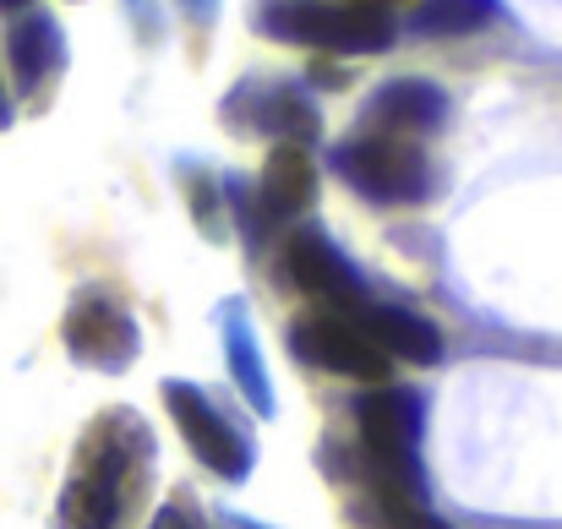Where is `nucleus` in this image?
I'll return each instance as SVG.
<instances>
[{
  "instance_id": "nucleus-1",
  "label": "nucleus",
  "mask_w": 562,
  "mask_h": 529,
  "mask_svg": "<svg viewBox=\"0 0 562 529\" xmlns=\"http://www.w3.org/2000/svg\"><path fill=\"white\" fill-rule=\"evenodd\" d=\"M154 475V431L137 409H104L60 492V529H126Z\"/></svg>"
},
{
  "instance_id": "nucleus-2",
  "label": "nucleus",
  "mask_w": 562,
  "mask_h": 529,
  "mask_svg": "<svg viewBox=\"0 0 562 529\" xmlns=\"http://www.w3.org/2000/svg\"><path fill=\"white\" fill-rule=\"evenodd\" d=\"M372 503H420V398L404 387H372L356 398Z\"/></svg>"
},
{
  "instance_id": "nucleus-3",
  "label": "nucleus",
  "mask_w": 562,
  "mask_h": 529,
  "mask_svg": "<svg viewBox=\"0 0 562 529\" xmlns=\"http://www.w3.org/2000/svg\"><path fill=\"white\" fill-rule=\"evenodd\" d=\"M257 27L279 44H306L328 55H382L398 33L393 11L345 0H268L257 11Z\"/></svg>"
},
{
  "instance_id": "nucleus-4",
  "label": "nucleus",
  "mask_w": 562,
  "mask_h": 529,
  "mask_svg": "<svg viewBox=\"0 0 562 529\" xmlns=\"http://www.w3.org/2000/svg\"><path fill=\"white\" fill-rule=\"evenodd\" d=\"M334 176L382 207H409L431 191L426 154L404 137H376V132H361V137L334 148Z\"/></svg>"
},
{
  "instance_id": "nucleus-5",
  "label": "nucleus",
  "mask_w": 562,
  "mask_h": 529,
  "mask_svg": "<svg viewBox=\"0 0 562 529\" xmlns=\"http://www.w3.org/2000/svg\"><path fill=\"white\" fill-rule=\"evenodd\" d=\"M165 404L187 437V448L218 475V481H246L251 475V437L191 382H165Z\"/></svg>"
},
{
  "instance_id": "nucleus-6",
  "label": "nucleus",
  "mask_w": 562,
  "mask_h": 529,
  "mask_svg": "<svg viewBox=\"0 0 562 529\" xmlns=\"http://www.w3.org/2000/svg\"><path fill=\"white\" fill-rule=\"evenodd\" d=\"M284 279H290L301 295L323 301V312L356 317V312L372 301L367 284H361V273L350 268V257H345L328 235H317V229H295V235L284 240Z\"/></svg>"
},
{
  "instance_id": "nucleus-7",
  "label": "nucleus",
  "mask_w": 562,
  "mask_h": 529,
  "mask_svg": "<svg viewBox=\"0 0 562 529\" xmlns=\"http://www.w3.org/2000/svg\"><path fill=\"white\" fill-rule=\"evenodd\" d=\"M66 350H71V360H82L93 371H126L143 350V339H137L132 312L115 295L82 290L66 312Z\"/></svg>"
},
{
  "instance_id": "nucleus-8",
  "label": "nucleus",
  "mask_w": 562,
  "mask_h": 529,
  "mask_svg": "<svg viewBox=\"0 0 562 529\" xmlns=\"http://www.w3.org/2000/svg\"><path fill=\"white\" fill-rule=\"evenodd\" d=\"M290 345L301 360L323 365V371H339V376H356V382H382L387 376V354L367 339V328L345 312H312L290 328Z\"/></svg>"
},
{
  "instance_id": "nucleus-9",
  "label": "nucleus",
  "mask_w": 562,
  "mask_h": 529,
  "mask_svg": "<svg viewBox=\"0 0 562 529\" xmlns=\"http://www.w3.org/2000/svg\"><path fill=\"white\" fill-rule=\"evenodd\" d=\"M224 121L235 132H268L279 143H312L323 132V115L317 104L306 99V88L295 82H240L224 104Z\"/></svg>"
},
{
  "instance_id": "nucleus-10",
  "label": "nucleus",
  "mask_w": 562,
  "mask_h": 529,
  "mask_svg": "<svg viewBox=\"0 0 562 529\" xmlns=\"http://www.w3.org/2000/svg\"><path fill=\"white\" fill-rule=\"evenodd\" d=\"M361 126L376 137H404V143L431 137L448 126V93L437 82H420V77H393L367 99Z\"/></svg>"
},
{
  "instance_id": "nucleus-11",
  "label": "nucleus",
  "mask_w": 562,
  "mask_h": 529,
  "mask_svg": "<svg viewBox=\"0 0 562 529\" xmlns=\"http://www.w3.org/2000/svg\"><path fill=\"white\" fill-rule=\"evenodd\" d=\"M312 202H317V165H312V154L301 143H279L268 154V165H262V180H257V202H251L257 224L262 229L268 224H290Z\"/></svg>"
},
{
  "instance_id": "nucleus-12",
  "label": "nucleus",
  "mask_w": 562,
  "mask_h": 529,
  "mask_svg": "<svg viewBox=\"0 0 562 529\" xmlns=\"http://www.w3.org/2000/svg\"><path fill=\"white\" fill-rule=\"evenodd\" d=\"M356 323L367 328V339H372L387 360H415V365H437V360H442V334H437L426 317H415V312L367 301V306L356 312Z\"/></svg>"
},
{
  "instance_id": "nucleus-13",
  "label": "nucleus",
  "mask_w": 562,
  "mask_h": 529,
  "mask_svg": "<svg viewBox=\"0 0 562 529\" xmlns=\"http://www.w3.org/2000/svg\"><path fill=\"white\" fill-rule=\"evenodd\" d=\"M66 66V38H60V22L49 11H27L16 27H11V71H16V88L22 93H44Z\"/></svg>"
},
{
  "instance_id": "nucleus-14",
  "label": "nucleus",
  "mask_w": 562,
  "mask_h": 529,
  "mask_svg": "<svg viewBox=\"0 0 562 529\" xmlns=\"http://www.w3.org/2000/svg\"><path fill=\"white\" fill-rule=\"evenodd\" d=\"M497 22V0H420L409 11V33L420 38H464Z\"/></svg>"
},
{
  "instance_id": "nucleus-15",
  "label": "nucleus",
  "mask_w": 562,
  "mask_h": 529,
  "mask_svg": "<svg viewBox=\"0 0 562 529\" xmlns=\"http://www.w3.org/2000/svg\"><path fill=\"white\" fill-rule=\"evenodd\" d=\"M229 371L240 382V393L257 404V415H273V393H268V371H262V354L251 345V328L240 317H229Z\"/></svg>"
},
{
  "instance_id": "nucleus-16",
  "label": "nucleus",
  "mask_w": 562,
  "mask_h": 529,
  "mask_svg": "<svg viewBox=\"0 0 562 529\" xmlns=\"http://www.w3.org/2000/svg\"><path fill=\"white\" fill-rule=\"evenodd\" d=\"M148 529H202V525H196V514H191L187 503H165V508L154 514V525Z\"/></svg>"
},
{
  "instance_id": "nucleus-17",
  "label": "nucleus",
  "mask_w": 562,
  "mask_h": 529,
  "mask_svg": "<svg viewBox=\"0 0 562 529\" xmlns=\"http://www.w3.org/2000/svg\"><path fill=\"white\" fill-rule=\"evenodd\" d=\"M224 529H262V525H251V519H240V514H229V519H224Z\"/></svg>"
},
{
  "instance_id": "nucleus-18",
  "label": "nucleus",
  "mask_w": 562,
  "mask_h": 529,
  "mask_svg": "<svg viewBox=\"0 0 562 529\" xmlns=\"http://www.w3.org/2000/svg\"><path fill=\"white\" fill-rule=\"evenodd\" d=\"M191 5V16H207V11H213V0H187Z\"/></svg>"
},
{
  "instance_id": "nucleus-19",
  "label": "nucleus",
  "mask_w": 562,
  "mask_h": 529,
  "mask_svg": "<svg viewBox=\"0 0 562 529\" xmlns=\"http://www.w3.org/2000/svg\"><path fill=\"white\" fill-rule=\"evenodd\" d=\"M345 5H382V11H393V0H345Z\"/></svg>"
},
{
  "instance_id": "nucleus-20",
  "label": "nucleus",
  "mask_w": 562,
  "mask_h": 529,
  "mask_svg": "<svg viewBox=\"0 0 562 529\" xmlns=\"http://www.w3.org/2000/svg\"><path fill=\"white\" fill-rule=\"evenodd\" d=\"M11 121V104H5V88H0V126Z\"/></svg>"
},
{
  "instance_id": "nucleus-21",
  "label": "nucleus",
  "mask_w": 562,
  "mask_h": 529,
  "mask_svg": "<svg viewBox=\"0 0 562 529\" xmlns=\"http://www.w3.org/2000/svg\"><path fill=\"white\" fill-rule=\"evenodd\" d=\"M22 5H33V0H0V11H22Z\"/></svg>"
}]
</instances>
